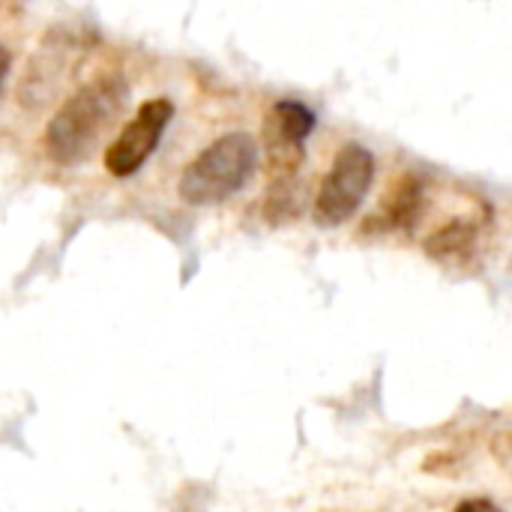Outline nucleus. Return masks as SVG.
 <instances>
[{"label":"nucleus","mask_w":512,"mask_h":512,"mask_svg":"<svg viewBox=\"0 0 512 512\" xmlns=\"http://www.w3.org/2000/svg\"><path fill=\"white\" fill-rule=\"evenodd\" d=\"M315 111L297 99H279L264 117V159L273 183H291L306 159V138L315 132Z\"/></svg>","instance_id":"nucleus-4"},{"label":"nucleus","mask_w":512,"mask_h":512,"mask_svg":"<svg viewBox=\"0 0 512 512\" xmlns=\"http://www.w3.org/2000/svg\"><path fill=\"white\" fill-rule=\"evenodd\" d=\"M6 72H9V51L0 45V87H3V78H6Z\"/></svg>","instance_id":"nucleus-9"},{"label":"nucleus","mask_w":512,"mask_h":512,"mask_svg":"<svg viewBox=\"0 0 512 512\" xmlns=\"http://www.w3.org/2000/svg\"><path fill=\"white\" fill-rule=\"evenodd\" d=\"M258 141L249 132H225L210 141L180 174V198L192 207H213L234 198L258 168Z\"/></svg>","instance_id":"nucleus-2"},{"label":"nucleus","mask_w":512,"mask_h":512,"mask_svg":"<svg viewBox=\"0 0 512 512\" xmlns=\"http://www.w3.org/2000/svg\"><path fill=\"white\" fill-rule=\"evenodd\" d=\"M174 117V102L165 96H153L138 105L132 120L120 129V135L105 150V171L111 177H132L144 168V162L156 153L162 132Z\"/></svg>","instance_id":"nucleus-5"},{"label":"nucleus","mask_w":512,"mask_h":512,"mask_svg":"<svg viewBox=\"0 0 512 512\" xmlns=\"http://www.w3.org/2000/svg\"><path fill=\"white\" fill-rule=\"evenodd\" d=\"M423 180L414 174H402L384 195V204L375 216V225L381 231H411L423 213Z\"/></svg>","instance_id":"nucleus-6"},{"label":"nucleus","mask_w":512,"mask_h":512,"mask_svg":"<svg viewBox=\"0 0 512 512\" xmlns=\"http://www.w3.org/2000/svg\"><path fill=\"white\" fill-rule=\"evenodd\" d=\"M375 183V156L366 144L348 141L336 150L333 165L318 189L312 219L318 228H339L345 225L366 201Z\"/></svg>","instance_id":"nucleus-3"},{"label":"nucleus","mask_w":512,"mask_h":512,"mask_svg":"<svg viewBox=\"0 0 512 512\" xmlns=\"http://www.w3.org/2000/svg\"><path fill=\"white\" fill-rule=\"evenodd\" d=\"M129 93V81L117 72L99 75L75 90L45 126L42 144L48 159L66 168L87 162L102 138L117 126Z\"/></svg>","instance_id":"nucleus-1"},{"label":"nucleus","mask_w":512,"mask_h":512,"mask_svg":"<svg viewBox=\"0 0 512 512\" xmlns=\"http://www.w3.org/2000/svg\"><path fill=\"white\" fill-rule=\"evenodd\" d=\"M477 243H480V228L471 219H450L435 234H429L423 249L429 258L441 264H465L471 261Z\"/></svg>","instance_id":"nucleus-7"},{"label":"nucleus","mask_w":512,"mask_h":512,"mask_svg":"<svg viewBox=\"0 0 512 512\" xmlns=\"http://www.w3.org/2000/svg\"><path fill=\"white\" fill-rule=\"evenodd\" d=\"M453 512H504L495 501H489V498H465L459 507Z\"/></svg>","instance_id":"nucleus-8"}]
</instances>
